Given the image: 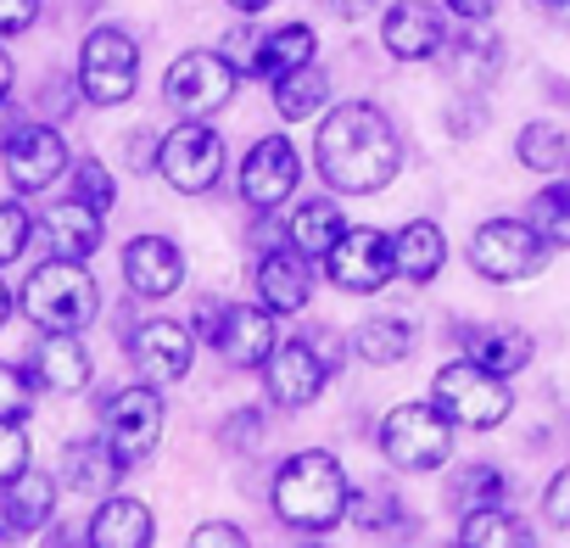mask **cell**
Wrapping results in <instances>:
<instances>
[{
    "label": "cell",
    "instance_id": "cell-6",
    "mask_svg": "<svg viewBox=\"0 0 570 548\" xmlns=\"http://www.w3.org/2000/svg\"><path fill=\"white\" fill-rule=\"evenodd\" d=\"M135 85H140V46H135V35H124L112 23L90 29L85 46H79V96L90 107H124L135 96Z\"/></svg>",
    "mask_w": 570,
    "mask_h": 548
},
{
    "label": "cell",
    "instance_id": "cell-46",
    "mask_svg": "<svg viewBox=\"0 0 570 548\" xmlns=\"http://www.w3.org/2000/svg\"><path fill=\"white\" fill-rule=\"evenodd\" d=\"M331 12H336L342 23H358L364 12H375V0H331Z\"/></svg>",
    "mask_w": 570,
    "mask_h": 548
},
{
    "label": "cell",
    "instance_id": "cell-38",
    "mask_svg": "<svg viewBox=\"0 0 570 548\" xmlns=\"http://www.w3.org/2000/svg\"><path fill=\"white\" fill-rule=\"evenodd\" d=\"M29 409H35L29 375L12 370V364H0V420H29Z\"/></svg>",
    "mask_w": 570,
    "mask_h": 548
},
{
    "label": "cell",
    "instance_id": "cell-34",
    "mask_svg": "<svg viewBox=\"0 0 570 548\" xmlns=\"http://www.w3.org/2000/svg\"><path fill=\"white\" fill-rule=\"evenodd\" d=\"M525 224H531L548 246H570V179H559V185L537 190V202H531Z\"/></svg>",
    "mask_w": 570,
    "mask_h": 548
},
{
    "label": "cell",
    "instance_id": "cell-33",
    "mask_svg": "<svg viewBox=\"0 0 570 548\" xmlns=\"http://www.w3.org/2000/svg\"><path fill=\"white\" fill-rule=\"evenodd\" d=\"M514 151H520V163L531 174H559L570 163V140H564L559 124H525L520 140H514Z\"/></svg>",
    "mask_w": 570,
    "mask_h": 548
},
{
    "label": "cell",
    "instance_id": "cell-2",
    "mask_svg": "<svg viewBox=\"0 0 570 548\" xmlns=\"http://www.w3.org/2000/svg\"><path fill=\"white\" fill-rule=\"evenodd\" d=\"M347 509H353V481L336 464V453L308 448V453H292L279 464V476H274V515L292 531H331V526L347 520Z\"/></svg>",
    "mask_w": 570,
    "mask_h": 548
},
{
    "label": "cell",
    "instance_id": "cell-23",
    "mask_svg": "<svg viewBox=\"0 0 570 548\" xmlns=\"http://www.w3.org/2000/svg\"><path fill=\"white\" fill-rule=\"evenodd\" d=\"M118 476H124V459L107 448V437H73L68 448H62V470H57V481H68L73 492H96V498H107L112 487H118Z\"/></svg>",
    "mask_w": 570,
    "mask_h": 548
},
{
    "label": "cell",
    "instance_id": "cell-16",
    "mask_svg": "<svg viewBox=\"0 0 570 548\" xmlns=\"http://www.w3.org/2000/svg\"><path fill=\"white\" fill-rule=\"evenodd\" d=\"M129 359L140 370V381L151 386H179L190 375V359H196V342L179 320H146L129 342Z\"/></svg>",
    "mask_w": 570,
    "mask_h": 548
},
{
    "label": "cell",
    "instance_id": "cell-52",
    "mask_svg": "<svg viewBox=\"0 0 570 548\" xmlns=\"http://www.w3.org/2000/svg\"><path fill=\"white\" fill-rule=\"evenodd\" d=\"M564 179H570V163H564Z\"/></svg>",
    "mask_w": 570,
    "mask_h": 548
},
{
    "label": "cell",
    "instance_id": "cell-47",
    "mask_svg": "<svg viewBox=\"0 0 570 548\" xmlns=\"http://www.w3.org/2000/svg\"><path fill=\"white\" fill-rule=\"evenodd\" d=\"M224 7H235L240 18H257V12H268V7H274V0H224Z\"/></svg>",
    "mask_w": 570,
    "mask_h": 548
},
{
    "label": "cell",
    "instance_id": "cell-22",
    "mask_svg": "<svg viewBox=\"0 0 570 548\" xmlns=\"http://www.w3.org/2000/svg\"><path fill=\"white\" fill-rule=\"evenodd\" d=\"M436 57H442V68H448L464 90H487V85L498 79V68H503V46H498V35H487L481 23H470L464 35H448Z\"/></svg>",
    "mask_w": 570,
    "mask_h": 548
},
{
    "label": "cell",
    "instance_id": "cell-31",
    "mask_svg": "<svg viewBox=\"0 0 570 548\" xmlns=\"http://www.w3.org/2000/svg\"><path fill=\"white\" fill-rule=\"evenodd\" d=\"M459 542H464V548H525L531 531H525V520L509 515L503 503H487V509H464Z\"/></svg>",
    "mask_w": 570,
    "mask_h": 548
},
{
    "label": "cell",
    "instance_id": "cell-10",
    "mask_svg": "<svg viewBox=\"0 0 570 548\" xmlns=\"http://www.w3.org/2000/svg\"><path fill=\"white\" fill-rule=\"evenodd\" d=\"M202 331L218 348V359L235 364V370H263L268 353L279 348V325H274V314L263 303H235L224 314L218 309H202Z\"/></svg>",
    "mask_w": 570,
    "mask_h": 548
},
{
    "label": "cell",
    "instance_id": "cell-35",
    "mask_svg": "<svg viewBox=\"0 0 570 548\" xmlns=\"http://www.w3.org/2000/svg\"><path fill=\"white\" fill-rule=\"evenodd\" d=\"M503 492H509L503 470L470 464V470L459 476V487H453V503H459V509H487V503H503Z\"/></svg>",
    "mask_w": 570,
    "mask_h": 548
},
{
    "label": "cell",
    "instance_id": "cell-25",
    "mask_svg": "<svg viewBox=\"0 0 570 548\" xmlns=\"http://www.w3.org/2000/svg\"><path fill=\"white\" fill-rule=\"evenodd\" d=\"M157 531H151V509L140 498H107L85 531V542L96 548H146Z\"/></svg>",
    "mask_w": 570,
    "mask_h": 548
},
{
    "label": "cell",
    "instance_id": "cell-43",
    "mask_svg": "<svg viewBox=\"0 0 570 548\" xmlns=\"http://www.w3.org/2000/svg\"><path fill=\"white\" fill-rule=\"evenodd\" d=\"M190 542H196V548H218V542H224V548H240V542H246V531H240V526H229V520H213V526L190 531Z\"/></svg>",
    "mask_w": 570,
    "mask_h": 548
},
{
    "label": "cell",
    "instance_id": "cell-32",
    "mask_svg": "<svg viewBox=\"0 0 570 548\" xmlns=\"http://www.w3.org/2000/svg\"><path fill=\"white\" fill-rule=\"evenodd\" d=\"M331 101V79L314 68V62H303L297 74H285V79H274V107H279V118H314L320 107Z\"/></svg>",
    "mask_w": 570,
    "mask_h": 548
},
{
    "label": "cell",
    "instance_id": "cell-15",
    "mask_svg": "<svg viewBox=\"0 0 570 548\" xmlns=\"http://www.w3.org/2000/svg\"><path fill=\"white\" fill-rule=\"evenodd\" d=\"M325 381H331V364L314 353L308 336L303 342H279L268 353V364H263V386H268V398L279 409H308L325 392Z\"/></svg>",
    "mask_w": 570,
    "mask_h": 548
},
{
    "label": "cell",
    "instance_id": "cell-1",
    "mask_svg": "<svg viewBox=\"0 0 570 548\" xmlns=\"http://www.w3.org/2000/svg\"><path fill=\"white\" fill-rule=\"evenodd\" d=\"M314 163H320V179L331 190L370 196L403 174V135L392 129V118L381 107L342 101L314 135Z\"/></svg>",
    "mask_w": 570,
    "mask_h": 548
},
{
    "label": "cell",
    "instance_id": "cell-9",
    "mask_svg": "<svg viewBox=\"0 0 570 548\" xmlns=\"http://www.w3.org/2000/svg\"><path fill=\"white\" fill-rule=\"evenodd\" d=\"M157 174L179 196H202L224 179V135L207 124H179L157 140Z\"/></svg>",
    "mask_w": 570,
    "mask_h": 548
},
{
    "label": "cell",
    "instance_id": "cell-12",
    "mask_svg": "<svg viewBox=\"0 0 570 548\" xmlns=\"http://www.w3.org/2000/svg\"><path fill=\"white\" fill-rule=\"evenodd\" d=\"M101 437H107V448L124 459V470L140 464V459H151V448H157V437H163V398L151 392V381H146V386H124L118 398H107V409H101Z\"/></svg>",
    "mask_w": 570,
    "mask_h": 548
},
{
    "label": "cell",
    "instance_id": "cell-36",
    "mask_svg": "<svg viewBox=\"0 0 570 548\" xmlns=\"http://www.w3.org/2000/svg\"><path fill=\"white\" fill-rule=\"evenodd\" d=\"M73 202H85V207H96V213H107V207L118 202V185H112L107 163H96V157H79V163H73Z\"/></svg>",
    "mask_w": 570,
    "mask_h": 548
},
{
    "label": "cell",
    "instance_id": "cell-26",
    "mask_svg": "<svg viewBox=\"0 0 570 548\" xmlns=\"http://www.w3.org/2000/svg\"><path fill=\"white\" fill-rule=\"evenodd\" d=\"M314 51H320V35H314L308 23H279L274 35L257 40L252 74H257V79H285V74H297L303 62H314Z\"/></svg>",
    "mask_w": 570,
    "mask_h": 548
},
{
    "label": "cell",
    "instance_id": "cell-20",
    "mask_svg": "<svg viewBox=\"0 0 570 548\" xmlns=\"http://www.w3.org/2000/svg\"><path fill=\"white\" fill-rule=\"evenodd\" d=\"M29 370L46 392H85L96 375V359L73 331H46V342L29 353Z\"/></svg>",
    "mask_w": 570,
    "mask_h": 548
},
{
    "label": "cell",
    "instance_id": "cell-18",
    "mask_svg": "<svg viewBox=\"0 0 570 548\" xmlns=\"http://www.w3.org/2000/svg\"><path fill=\"white\" fill-rule=\"evenodd\" d=\"M448 40V23L442 12L431 7V0H397V7H386L381 18V46L397 57V62H425L436 57Z\"/></svg>",
    "mask_w": 570,
    "mask_h": 548
},
{
    "label": "cell",
    "instance_id": "cell-42",
    "mask_svg": "<svg viewBox=\"0 0 570 548\" xmlns=\"http://www.w3.org/2000/svg\"><path fill=\"white\" fill-rule=\"evenodd\" d=\"M40 18V0H0V35H29Z\"/></svg>",
    "mask_w": 570,
    "mask_h": 548
},
{
    "label": "cell",
    "instance_id": "cell-48",
    "mask_svg": "<svg viewBox=\"0 0 570 548\" xmlns=\"http://www.w3.org/2000/svg\"><path fill=\"white\" fill-rule=\"evenodd\" d=\"M12 79H18V68H12V57H7V51H0V101L12 96Z\"/></svg>",
    "mask_w": 570,
    "mask_h": 548
},
{
    "label": "cell",
    "instance_id": "cell-5",
    "mask_svg": "<svg viewBox=\"0 0 570 548\" xmlns=\"http://www.w3.org/2000/svg\"><path fill=\"white\" fill-rule=\"evenodd\" d=\"M548 241L525 224V218H487L475 235H470V268L492 286H520V281H537L548 268Z\"/></svg>",
    "mask_w": 570,
    "mask_h": 548
},
{
    "label": "cell",
    "instance_id": "cell-49",
    "mask_svg": "<svg viewBox=\"0 0 570 548\" xmlns=\"http://www.w3.org/2000/svg\"><path fill=\"white\" fill-rule=\"evenodd\" d=\"M12 320V292H7V281H0V325Z\"/></svg>",
    "mask_w": 570,
    "mask_h": 548
},
{
    "label": "cell",
    "instance_id": "cell-21",
    "mask_svg": "<svg viewBox=\"0 0 570 548\" xmlns=\"http://www.w3.org/2000/svg\"><path fill=\"white\" fill-rule=\"evenodd\" d=\"M40 241H46V252L51 257H73V263H85V257H96V246H101V213L96 207H85V202H57L40 224Z\"/></svg>",
    "mask_w": 570,
    "mask_h": 548
},
{
    "label": "cell",
    "instance_id": "cell-11",
    "mask_svg": "<svg viewBox=\"0 0 570 548\" xmlns=\"http://www.w3.org/2000/svg\"><path fill=\"white\" fill-rule=\"evenodd\" d=\"M325 274L342 286V292H353V297H375L392 274H397V252H392V235L386 229H375V224H358V229H347L336 246H331V257H325Z\"/></svg>",
    "mask_w": 570,
    "mask_h": 548
},
{
    "label": "cell",
    "instance_id": "cell-37",
    "mask_svg": "<svg viewBox=\"0 0 570 548\" xmlns=\"http://www.w3.org/2000/svg\"><path fill=\"white\" fill-rule=\"evenodd\" d=\"M35 241V213L23 202H0V268L18 263Z\"/></svg>",
    "mask_w": 570,
    "mask_h": 548
},
{
    "label": "cell",
    "instance_id": "cell-44",
    "mask_svg": "<svg viewBox=\"0 0 570 548\" xmlns=\"http://www.w3.org/2000/svg\"><path fill=\"white\" fill-rule=\"evenodd\" d=\"M442 7H448L453 18H464V23H487V18L498 12V0H442Z\"/></svg>",
    "mask_w": 570,
    "mask_h": 548
},
{
    "label": "cell",
    "instance_id": "cell-29",
    "mask_svg": "<svg viewBox=\"0 0 570 548\" xmlns=\"http://www.w3.org/2000/svg\"><path fill=\"white\" fill-rule=\"evenodd\" d=\"M353 353L364 359V364H403L409 353H414V325L409 320H397V314H375V320H364L358 331H353Z\"/></svg>",
    "mask_w": 570,
    "mask_h": 548
},
{
    "label": "cell",
    "instance_id": "cell-24",
    "mask_svg": "<svg viewBox=\"0 0 570 548\" xmlns=\"http://www.w3.org/2000/svg\"><path fill=\"white\" fill-rule=\"evenodd\" d=\"M392 252H397V274L414 286H431L442 263H448V235L431 224V218H409L397 235H392Z\"/></svg>",
    "mask_w": 570,
    "mask_h": 548
},
{
    "label": "cell",
    "instance_id": "cell-50",
    "mask_svg": "<svg viewBox=\"0 0 570 548\" xmlns=\"http://www.w3.org/2000/svg\"><path fill=\"white\" fill-rule=\"evenodd\" d=\"M12 537V520H7V503H0V542H7Z\"/></svg>",
    "mask_w": 570,
    "mask_h": 548
},
{
    "label": "cell",
    "instance_id": "cell-13",
    "mask_svg": "<svg viewBox=\"0 0 570 548\" xmlns=\"http://www.w3.org/2000/svg\"><path fill=\"white\" fill-rule=\"evenodd\" d=\"M297 179H303V157H297V146L285 135H263L246 151V163H240V196L257 213H274L285 196L297 190Z\"/></svg>",
    "mask_w": 570,
    "mask_h": 548
},
{
    "label": "cell",
    "instance_id": "cell-19",
    "mask_svg": "<svg viewBox=\"0 0 570 548\" xmlns=\"http://www.w3.org/2000/svg\"><path fill=\"white\" fill-rule=\"evenodd\" d=\"M124 281L140 297H168L185 281V257H179V246L168 235H135L124 246Z\"/></svg>",
    "mask_w": 570,
    "mask_h": 548
},
{
    "label": "cell",
    "instance_id": "cell-14",
    "mask_svg": "<svg viewBox=\"0 0 570 548\" xmlns=\"http://www.w3.org/2000/svg\"><path fill=\"white\" fill-rule=\"evenodd\" d=\"M0 157H7L12 190H23V196L51 190V185L68 174V140H62L51 124H23L7 146H0Z\"/></svg>",
    "mask_w": 570,
    "mask_h": 548
},
{
    "label": "cell",
    "instance_id": "cell-45",
    "mask_svg": "<svg viewBox=\"0 0 570 548\" xmlns=\"http://www.w3.org/2000/svg\"><path fill=\"white\" fill-rule=\"evenodd\" d=\"M252 431H257V414H252V409H246V414H235V420L224 425V437H229L235 448H252Z\"/></svg>",
    "mask_w": 570,
    "mask_h": 548
},
{
    "label": "cell",
    "instance_id": "cell-30",
    "mask_svg": "<svg viewBox=\"0 0 570 548\" xmlns=\"http://www.w3.org/2000/svg\"><path fill=\"white\" fill-rule=\"evenodd\" d=\"M464 342H470V359L487 364L492 375H514V370L531 364V336L514 331V325H475Z\"/></svg>",
    "mask_w": 570,
    "mask_h": 548
},
{
    "label": "cell",
    "instance_id": "cell-27",
    "mask_svg": "<svg viewBox=\"0 0 570 548\" xmlns=\"http://www.w3.org/2000/svg\"><path fill=\"white\" fill-rule=\"evenodd\" d=\"M347 235V218H342V207L336 202H325V196H314V202H303L297 213H292V224H285V241H292L303 257H331V246Z\"/></svg>",
    "mask_w": 570,
    "mask_h": 548
},
{
    "label": "cell",
    "instance_id": "cell-4",
    "mask_svg": "<svg viewBox=\"0 0 570 548\" xmlns=\"http://www.w3.org/2000/svg\"><path fill=\"white\" fill-rule=\"evenodd\" d=\"M431 403H436L453 425H464V431H492V425L509 420L514 392H509V375H492L487 364L459 359V364H442V370H436Z\"/></svg>",
    "mask_w": 570,
    "mask_h": 548
},
{
    "label": "cell",
    "instance_id": "cell-41",
    "mask_svg": "<svg viewBox=\"0 0 570 548\" xmlns=\"http://www.w3.org/2000/svg\"><path fill=\"white\" fill-rule=\"evenodd\" d=\"M542 515H548L553 526H570V464L548 481V492H542Z\"/></svg>",
    "mask_w": 570,
    "mask_h": 548
},
{
    "label": "cell",
    "instance_id": "cell-7",
    "mask_svg": "<svg viewBox=\"0 0 570 548\" xmlns=\"http://www.w3.org/2000/svg\"><path fill=\"white\" fill-rule=\"evenodd\" d=\"M453 420L436 403H397L381 420V453L397 470H442L453 459Z\"/></svg>",
    "mask_w": 570,
    "mask_h": 548
},
{
    "label": "cell",
    "instance_id": "cell-51",
    "mask_svg": "<svg viewBox=\"0 0 570 548\" xmlns=\"http://www.w3.org/2000/svg\"><path fill=\"white\" fill-rule=\"evenodd\" d=\"M537 7H548V12H570V0H537Z\"/></svg>",
    "mask_w": 570,
    "mask_h": 548
},
{
    "label": "cell",
    "instance_id": "cell-17",
    "mask_svg": "<svg viewBox=\"0 0 570 548\" xmlns=\"http://www.w3.org/2000/svg\"><path fill=\"white\" fill-rule=\"evenodd\" d=\"M257 303L279 320V314H303L308 297H314V263L297 252V246H268L257 257Z\"/></svg>",
    "mask_w": 570,
    "mask_h": 548
},
{
    "label": "cell",
    "instance_id": "cell-3",
    "mask_svg": "<svg viewBox=\"0 0 570 548\" xmlns=\"http://www.w3.org/2000/svg\"><path fill=\"white\" fill-rule=\"evenodd\" d=\"M23 314L40 325V331H85L96 314H101V286L96 274L73 257H51L40 263L29 281H23Z\"/></svg>",
    "mask_w": 570,
    "mask_h": 548
},
{
    "label": "cell",
    "instance_id": "cell-8",
    "mask_svg": "<svg viewBox=\"0 0 570 548\" xmlns=\"http://www.w3.org/2000/svg\"><path fill=\"white\" fill-rule=\"evenodd\" d=\"M235 96V62L224 51H185L163 74V101L179 118H213Z\"/></svg>",
    "mask_w": 570,
    "mask_h": 548
},
{
    "label": "cell",
    "instance_id": "cell-39",
    "mask_svg": "<svg viewBox=\"0 0 570 548\" xmlns=\"http://www.w3.org/2000/svg\"><path fill=\"white\" fill-rule=\"evenodd\" d=\"M29 470V437L18 431V420H0V487L18 481Z\"/></svg>",
    "mask_w": 570,
    "mask_h": 548
},
{
    "label": "cell",
    "instance_id": "cell-40",
    "mask_svg": "<svg viewBox=\"0 0 570 548\" xmlns=\"http://www.w3.org/2000/svg\"><path fill=\"white\" fill-rule=\"evenodd\" d=\"M347 515H358V526H375V531H397V526H414L386 492H375V498H358Z\"/></svg>",
    "mask_w": 570,
    "mask_h": 548
},
{
    "label": "cell",
    "instance_id": "cell-28",
    "mask_svg": "<svg viewBox=\"0 0 570 548\" xmlns=\"http://www.w3.org/2000/svg\"><path fill=\"white\" fill-rule=\"evenodd\" d=\"M7 520H12V531H46V520L57 515V476H46V470H23L18 481H7Z\"/></svg>",
    "mask_w": 570,
    "mask_h": 548
}]
</instances>
